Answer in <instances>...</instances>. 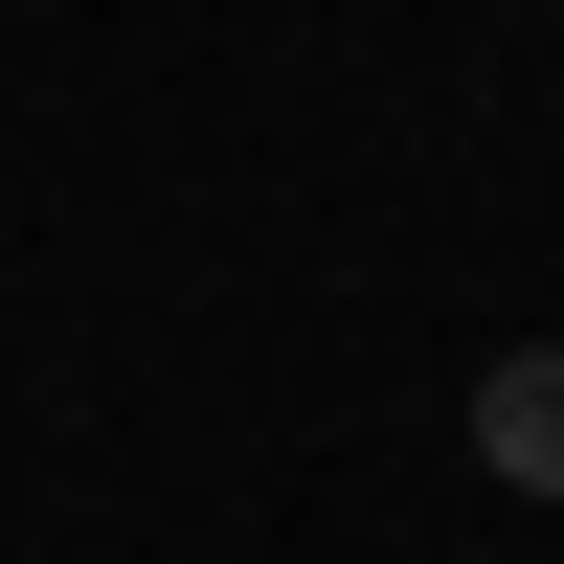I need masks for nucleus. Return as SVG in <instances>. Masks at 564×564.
Masks as SVG:
<instances>
[{"mask_svg":"<svg viewBox=\"0 0 564 564\" xmlns=\"http://www.w3.org/2000/svg\"><path fill=\"white\" fill-rule=\"evenodd\" d=\"M475 452H497L520 497H564V361H497V406H475Z\"/></svg>","mask_w":564,"mask_h":564,"instance_id":"nucleus-1","label":"nucleus"}]
</instances>
